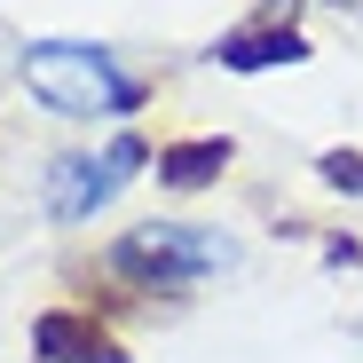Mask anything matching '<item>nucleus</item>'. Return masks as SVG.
I'll list each match as a JSON object with an SVG mask.
<instances>
[{
  "instance_id": "f257e3e1",
  "label": "nucleus",
  "mask_w": 363,
  "mask_h": 363,
  "mask_svg": "<svg viewBox=\"0 0 363 363\" xmlns=\"http://www.w3.org/2000/svg\"><path fill=\"white\" fill-rule=\"evenodd\" d=\"M24 87L48 111H64V118H111V111L143 103V79H127L87 40H40V48H24Z\"/></svg>"
},
{
  "instance_id": "f03ea898",
  "label": "nucleus",
  "mask_w": 363,
  "mask_h": 363,
  "mask_svg": "<svg viewBox=\"0 0 363 363\" xmlns=\"http://www.w3.org/2000/svg\"><path fill=\"white\" fill-rule=\"evenodd\" d=\"M229 261V245L213 229H174V221H150V229H127L111 245V269L143 284V292H174V284H198Z\"/></svg>"
},
{
  "instance_id": "7ed1b4c3",
  "label": "nucleus",
  "mask_w": 363,
  "mask_h": 363,
  "mask_svg": "<svg viewBox=\"0 0 363 363\" xmlns=\"http://www.w3.org/2000/svg\"><path fill=\"white\" fill-rule=\"evenodd\" d=\"M32 347H40V363H127V347L111 332H95L87 316H72V308H48L32 324Z\"/></svg>"
},
{
  "instance_id": "20e7f679",
  "label": "nucleus",
  "mask_w": 363,
  "mask_h": 363,
  "mask_svg": "<svg viewBox=\"0 0 363 363\" xmlns=\"http://www.w3.org/2000/svg\"><path fill=\"white\" fill-rule=\"evenodd\" d=\"M111 190H118L111 158H55V174H48V213H55V221H87Z\"/></svg>"
},
{
  "instance_id": "39448f33",
  "label": "nucleus",
  "mask_w": 363,
  "mask_h": 363,
  "mask_svg": "<svg viewBox=\"0 0 363 363\" xmlns=\"http://www.w3.org/2000/svg\"><path fill=\"white\" fill-rule=\"evenodd\" d=\"M300 55H308V40L292 24H261V32H229L213 48V64L221 72H277V64H300Z\"/></svg>"
},
{
  "instance_id": "423d86ee",
  "label": "nucleus",
  "mask_w": 363,
  "mask_h": 363,
  "mask_svg": "<svg viewBox=\"0 0 363 363\" xmlns=\"http://www.w3.org/2000/svg\"><path fill=\"white\" fill-rule=\"evenodd\" d=\"M221 166H229V135H198V143H166L158 150V182L166 190H206Z\"/></svg>"
},
{
  "instance_id": "0eeeda50",
  "label": "nucleus",
  "mask_w": 363,
  "mask_h": 363,
  "mask_svg": "<svg viewBox=\"0 0 363 363\" xmlns=\"http://www.w3.org/2000/svg\"><path fill=\"white\" fill-rule=\"evenodd\" d=\"M316 174L332 182V190H363V158H355V150H324V158H316Z\"/></svg>"
},
{
  "instance_id": "6e6552de",
  "label": "nucleus",
  "mask_w": 363,
  "mask_h": 363,
  "mask_svg": "<svg viewBox=\"0 0 363 363\" xmlns=\"http://www.w3.org/2000/svg\"><path fill=\"white\" fill-rule=\"evenodd\" d=\"M103 158H111V174H118V182H127V174H135V166H143V158H150V150H143V143H135V135H118V143H111V150H103Z\"/></svg>"
},
{
  "instance_id": "1a4fd4ad",
  "label": "nucleus",
  "mask_w": 363,
  "mask_h": 363,
  "mask_svg": "<svg viewBox=\"0 0 363 363\" xmlns=\"http://www.w3.org/2000/svg\"><path fill=\"white\" fill-rule=\"evenodd\" d=\"M332 9H347V16H363V0H332Z\"/></svg>"
}]
</instances>
